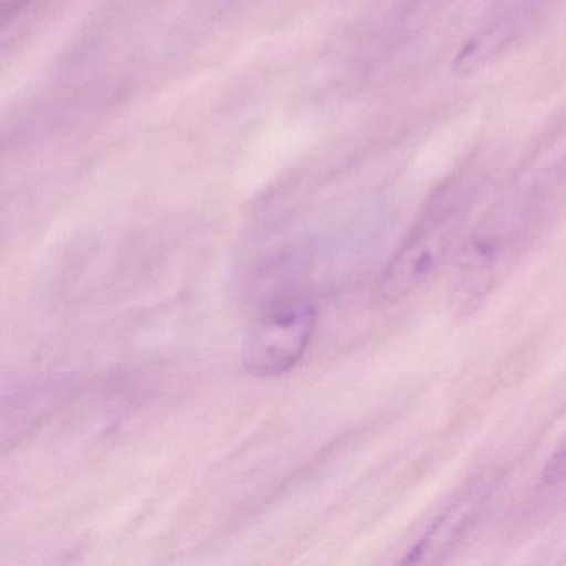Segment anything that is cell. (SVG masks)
I'll return each instance as SVG.
<instances>
[{
  "label": "cell",
  "instance_id": "1",
  "mask_svg": "<svg viewBox=\"0 0 566 566\" xmlns=\"http://www.w3.org/2000/svg\"><path fill=\"white\" fill-rule=\"evenodd\" d=\"M316 326V310L303 297H283L256 317L244 336L241 363L254 377L273 379L297 366Z\"/></svg>",
  "mask_w": 566,
  "mask_h": 566
},
{
  "label": "cell",
  "instance_id": "2",
  "mask_svg": "<svg viewBox=\"0 0 566 566\" xmlns=\"http://www.w3.org/2000/svg\"><path fill=\"white\" fill-rule=\"evenodd\" d=\"M455 228L446 217H430L409 234L376 284L380 304H396L430 283L449 258Z\"/></svg>",
  "mask_w": 566,
  "mask_h": 566
},
{
  "label": "cell",
  "instance_id": "3",
  "mask_svg": "<svg viewBox=\"0 0 566 566\" xmlns=\"http://www.w3.org/2000/svg\"><path fill=\"white\" fill-rule=\"evenodd\" d=\"M490 492H492L490 480L482 479L470 483L430 526L422 542L417 543L416 548L409 553L407 563L436 562L439 556L446 555L469 532L470 525H473V520L479 515Z\"/></svg>",
  "mask_w": 566,
  "mask_h": 566
},
{
  "label": "cell",
  "instance_id": "4",
  "mask_svg": "<svg viewBox=\"0 0 566 566\" xmlns=\"http://www.w3.org/2000/svg\"><path fill=\"white\" fill-rule=\"evenodd\" d=\"M543 479L548 485L566 482V440L549 457L545 470H543Z\"/></svg>",
  "mask_w": 566,
  "mask_h": 566
},
{
  "label": "cell",
  "instance_id": "5",
  "mask_svg": "<svg viewBox=\"0 0 566 566\" xmlns=\"http://www.w3.org/2000/svg\"><path fill=\"white\" fill-rule=\"evenodd\" d=\"M19 2H28V0H4V4L8 6V4H14V8L15 6L19 4Z\"/></svg>",
  "mask_w": 566,
  "mask_h": 566
}]
</instances>
